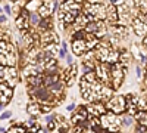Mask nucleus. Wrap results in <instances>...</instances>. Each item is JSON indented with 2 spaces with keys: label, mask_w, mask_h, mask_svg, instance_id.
Returning <instances> with one entry per match:
<instances>
[{
  "label": "nucleus",
  "mask_w": 147,
  "mask_h": 133,
  "mask_svg": "<svg viewBox=\"0 0 147 133\" xmlns=\"http://www.w3.org/2000/svg\"><path fill=\"white\" fill-rule=\"evenodd\" d=\"M57 42H59L57 40V35L55 33H52V31L46 33L43 37H41V43L43 44H50V43H57Z\"/></svg>",
  "instance_id": "obj_16"
},
{
  "label": "nucleus",
  "mask_w": 147,
  "mask_h": 133,
  "mask_svg": "<svg viewBox=\"0 0 147 133\" xmlns=\"http://www.w3.org/2000/svg\"><path fill=\"white\" fill-rule=\"evenodd\" d=\"M0 12H2V9H0Z\"/></svg>",
  "instance_id": "obj_31"
},
{
  "label": "nucleus",
  "mask_w": 147,
  "mask_h": 133,
  "mask_svg": "<svg viewBox=\"0 0 147 133\" xmlns=\"http://www.w3.org/2000/svg\"><path fill=\"white\" fill-rule=\"evenodd\" d=\"M87 50L88 49H87V44H85L84 39H74V42H72V52H74V55L80 56V55H84Z\"/></svg>",
  "instance_id": "obj_8"
},
{
  "label": "nucleus",
  "mask_w": 147,
  "mask_h": 133,
  "mask_svg": "<svg viewBox=\"0 0 147 133\" xmlns=\"http://www.w3.org/2000/svg\"><path fill=\"white\" fill-rule=\"evenodd\" d=\"M127 104H128V101L125 96H113V98H110L107 101L106 108L115 114H121V113L127 111Z\"/></svg>",
  "instance_id": "obj_5"
},
{
  "label": "nucleus",
  "mask_w": 147,
  "mask_h": 133,
  "mask_svg": "<svg viewBox=\"0 0 147 133\" xmlns=\"http://www.w3.org/2000/svg\"><path fill=\"white\" fill-rule=\"evenodd\" d=\"M49 89H50V92H53V93H59V92H62V89H63V83L62 81H55L52 86H49Z\"/></svg>",
  "instance_id": "obj_17"
},
{
  "label": "nucleus",
  "mask_w": 147,
  "mask_h": 133,
  "mask_svg": "<svg viewBox=\"0 0 147 133\" xmlns=\"http://www.w3.org/2000/svg\"><path fill=\"white\" fill-rule=\"evenodd\" d=\"M96 76L103 84H109L110 83V64L100 62V65L96 67Z\"/></svg>",
  "instance_id": "obj_6"
},
{
  "label": "nucleus",
  "mask_w": 147,
  "mask_h": 133,
  "mask_svg": "<svg viewBox=\"0 0 147 133\" xmlns=\"http://www.w3.org/2000/svg\"><path fill=\"white\" fill-rule=\"evenodd\" d=\"M0 62L7 67H13L16 62V53L12 44L6 42H0Z\"/></svg>",
  "instance_id": "obj_2"
},
{
  "label": "nucleus",
  "mask_w": 147,
  "mask_h": 133,
  "mask_svg": "<svg viewBox=\"0 0 147 133\" xmlns=\"http://www.w3.org/2000/svg\"><path fill=\"white\" fill-rule=\"evenodd\" d=\"M74 108H75L74 105H69V106H68V111H74Z\"/></svg>",
  "instance_id": "obj_29"
},
{
  "label": "nucleus",
  "mask_w": 147,
  "mask_h": 133,
  "mask_svg": "<svg viewBox=\"0 0 147 133\" xmlns=\"http://www.w3.org/2000/svg\"><path fill=\"white\" fill-rule=\"evenodd\" d=\"M143 44H144V47H146V49H147V37L143 40Z\"/></svg>",
  "instance_id": "obj_28"
},
{
  "label": "nucleus",
  "mask_w": 147,
  "mask_h": 133,
  "mask_svg": "<svg viewBox=\"0 0 147 133\" xmlns=\"http://www.w3.org/2000/svg\"><path fill=\"white\" fill-rule=\"evenodd\" d=\"M46 120H47V121H52L53 117H52V115H47V117H46Z\"/></svg>",
  "instance_id": "obj_27"
},
{
  "label": "nucleus",
  "mask_w": 147,
  "mask_h": 133,
  "mask_svg": "<svg viewBox=\"0 0 147 133\" xmlns=\"http://www.w3.org/2000/svg\"><path fill=\"white\" fill-rule=\"evenodd\" d=\"M87 110H88V114H91L94 117H100L102 114L106 113V108H105V105L100 101H93L91 105L87 108Z\"/></svg>",
  "instance_id": "obj_10"
},
{
  "label": "nucleus",
  "mask_w": 147,
  "mask_h": 133,
  "mask_svg": "<svg viewBox=\"0 0 147 133\" xmlns=\"http://www.w3.org/2000/svg\"><path fill=\"white\" fill-rule=\"evenodd\" d=\"M5 21H6V18H5V16H0V22H5Z\"/></svg>",
  "instance_id": "obj_30"
},
{
  "label": "nucleus",
  "mask_w": 147,
  "mask_h": 133,
  "mask_svg": "<svg viewBox=\"0 0 147 133\" xmlns=\"http://www.w3.org/2000/svg\"><path fill=\"white\" fill-rule=\"evenodd\" d=\"M129 59H131V56H129V53H124V55H119V61L122 62V64H124L125 67L128 65V62H129Z\"/></svg>",
  "instance_id": "obj_24"
},
{
  "label": "nucleus",
  "mask_w": 147,
  "mask_h": 133,
  "mask_svg": "<svg viewBox=\"0 0 147 133\" xmlns=\"http://www.w3.org/2000/svg\"><path fill=\"white\" fill-rule=\"evenodd\" d=\"M28 24H30V18H25L24 15H19L16 18V27L22 31V33H25L28 30Z\"/></svg>",
  "instance_id": "obj_15"
},
{
  "label": "nucleus",
  "mask_w": 147,
  "mask_h": 133,
  "mask_svg": "<svg viewBox=\"0 0 147 133\" xmlns=\"http://www.w3.org/2000/svg\"><path fill=\"white\" fill-rule=\"evenodd\" d=\"M0 90H2V99H0V104L5 105L10 101L12 95H13V90H12V87L9 86V84H0Z\"/></svg>",
  "instance_id": "obj_11"
},
{
  "label": "nucleus",
  "mask_w": 147,
  "mask_h": 133,
  "mask_svg": "<svg viewBox=\"0 0 147 133\" xmlns=\"http://www.w3.org/2000/svg\"><path fill=\"white\" fill-rule=\"evenodd\" d=\"M109 52L110 49L103 44H97L94 47V55L97 58V61H100V62H107V58H109Z\"/></svg>",
  "instance_id": "obj_9"
},
{
  "label": "nucleus",
  "mask_w": 147,
  "mask_h": 133,
  "mask_svg": "<svg viewBox=\"0 0 147 133\" xmlns=\"http://www.w3.org/2000/svg\"><path fill=\"white\" fill-rule=\"evenodd\" d=\"M125 71H127V67L122 62L110 64V83L113 84L112 86L113 90H118L121 87L122 81H124V77H125Z\"/></svg>",
  "instance_id": "obj_1"
},
{
  "label": "nucleus",
  "mask_w": 147,
  "mask_h": 133,
  "mask_svg": "<svg viewBox=\"0 0 147 133\" xmlns=\"http://www.w3.org/2000/svg\"><path fill=\"white\" fill-rule=\"evenodd\" d=\"M100 124L103 127V130H109V132H119L121 129V118L112 113H105L100 115Z\"/></svg>",
  "instance_id": "obj_3"
},
{
  "label": "nucleus",
  "mask_w": 147,
  "mask_h": 133,
  "mask_svg": "<svg viewBox=\"0 0 147 133\" xmlns=\"http://www.w3.org/2000/svg\"><path fill=\"white\" fill-rule=\"evenodd\" d=\"M60 127L57 126V123L55 121V120H52V121H47V130L49 132H57Z\"/></svg>",
  "instance_id": "obj_20"
},
{
  "label": "nucleus",
  "mask_w": 147,
  "mask_h": 133,
  "mask_svg": "<svg viewBox=\"0 0 147 133\" xmlns=\"http://www.w3.org/2000/svg\"><path fill=\"white\" fill-rule=\"evenodd\" d=\"M28 113L31 114V115H38L40 113H41V110H40V105L38 104H30L28 105Z\"/></svg>",
  "instance_id": "obj_18"
},
{
  "label": "nucleus",
  "mask_w": 147,
  "mask_h": 133,
  "mask_svg": "<svg viewBox=\"0 0 147 133\" xmlns=\"http://www.w3.org/2000/svg\"><path fill=\"white\" fill-rule=\"evenodd\" d=\"M136 5H137L143 12H146V14H147V0H136Z\"/></svg>",
  "instance_id": "obj_23"
},
{
  "label": "nucleus",
  "mask_w": 147,
  "mask_h": 133,
  "mask_svg": "<svg viewBox=\"0 0 147 133\" xmlns=\"http://www.w3.org/2000/svg\"><path fill=\"white\" fill-rule=\"evenodd\" d=\"M40 15L38 14H30V21H31V24L32 25H38L40 24Z\"/></svg>",
  "instance_id": "obj_21"
},
{
  "label": "nucleus",
  "mask_w": 147,
  "mask_h": 133,
  "mask_svg": "<svg viewBox=\"0 0 147 133\" xmlns=\"http://www.w3.org/2000/svg\"><path fill=\"white\" fill-rule=\"evenodd\" d=\"M84 14L91 15L96 21L99 19H106L107 15V8L102 3H97V2H90L84 6Z\"/></svg>",
  "instance_id": "obj_4"
},
{
  "label": "nucleus",
  "mask_w": 147,
  "mask_h": 133,
  "mask_svg": "<svg viewBox=\"0 0 147 133\" xmlns=\"http://www.w3.org/2000/svg\"><path fill=\"white\" fill-rule=\"evenodd\" d=\"M19 77H18V72L15 70V67H6V74H5V81L9 84L10 87L16 86Z\"/></svg>",
  "instance_id": "obj_7"
},
{
  "label": "nucleus",
  "mask_w": 147,
  "mask_h": 133,
  "mask_svg": "<svg viewBox=\"0 0 147 133\" xmlns=\"http://www.w3.org/2000/svg\"><path fill=\"white\" fill-rule=\"evenodd\" d=\"M134 31L138 35H144L147 33V24L141 18H136V21H134Z\"/></svg>",
  "instance_id": "obj_13"
},
{
  "label": "nucleus",
  "mask_w": 147,
  "mask_h": 133,
  "mask_svg": "<svg viewBox=\"0 0 147 133\" xmlns=\"http://www.w3.org/2000/svg\"><path fill=\"white\" fill-rule=\"evenodd\" d=\"M121 124H122V126H125V127H129V126H132V124H134L132 115H131V114H128V115H124V117L121 118Z\"/></svg>",
  "instance_id": "obj_19"
},
{
  "label": "nucleus",
  "mask_w": 147,
  "mask_h": 133,
  "mask_svg": "<svg viewBox=\"0 0 147 133\" xmlns=\"http://www.w3.org/2000/svg\"><path fill=\"white\" fill-rule=\"evenodd\" d=\"M10 133H15V132H19V133H24V132H27V126H12L9 129Z\"/></svg>",
  "instance_id": "obj_22"
},
{
  "label": "nucleus",
  "mask_w": 147,
  "mask_h": 133,
  "mask_svg": "<svg viewBox=\"0 0 147 133\" xmlns=\"http://www.w3.org/2000/svg\"><path fill=\"white\" fill-rule=\"evenodd\" d=\"M106 19H107V22H109V24H112V25H115V24L118 22L119 16H118V9H116V6H115V5H110V6L107 8V15H106Z\"/></svg>",
  "instance_id": "obj_12"
},
{
  "label": "nucleus",
  "mask_w": 147,
  "mask_h": 133,
  "mask_svg": "<svg viewBox=\"0 0 147 133\" xmlns=\"http://www.w3.org/2000/svg\"><path fill=\"white\" fill-rule=\"evenodd\" d=\"M5 12H6V14H10V8L9 6H5Z\"/></svg>",
  "instance_id": "obj_26"
},
{
  "label": "nucleus",
  "mask_w": 147,
  "mask_h": 133,
  "mask_svg": "<svg viewBox=\"0 0 147 133\" xmlns=\"http://www.w3.org/2000/svg\"><path fill=\"white\" fill-rule=\"evenodd\" d=\"M10 115H12V113L6 111V113H3V114H2V117H0V120H6V118H9Z\"/></svg>",
  "instance_id": "obj_25"
},
{
  "label": "nucleus",
  "mask_w": 147,
  "mask_h": 133,
  "mask_svg": "<svg viewBox=\"0 0 147 133\" xmlns=\"http://www.w3.org/2000/svg\"><path fill=\"white\" fill-rule=\"evenodd\" d=\"M84 40H85V44H87V49L88 50L94 49V47L99 44V37H97L96 34H93V33H87V34H85Z\"/></svg>",
  "instance_id": "obj_14"
}]
</instances>
